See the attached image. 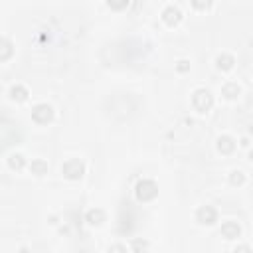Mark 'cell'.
I'll use <instances>...</instances> for the list:
<instances>
[{"mask_svg": "<svg viewBox=\"0 0 253 253\" xmlns=\"http://www.w3.org/2000/svg\"><path fill=\"white\" fill-rule=\"evenodd\" d=\"M156 194H158V186L154 180L144 178V180H138L134 186V196L138 202H150L156 198Z\"/></svg>", "mask_w": 253, "mask_h": 253, "instance_id": "obj_1", "label": "cell"}, {"mask_svg": "<svg viewBox=\"0 0 253 253\" xmlns=\"http://www.w3.org/2000/svg\"><path fill=\"white\" fill-rule=\"evenodd\" d=\"M192 105L196 107V111L206 113V111L211 109V105H213V97H211V93H210L208 89H196L194 95H192Z\"/></svg>", "mask_w": 253, "mask_h": 253, "instance_id": "obj_2", "label": "cell"}, {"mask_svg": "<svg viewBox=\"0 0 253 253\" xmlns=\"http://www.w3.org/2000/svg\"><path fill=\"white\" fill-rule=\"evenodd\" d=\"M61 172H63V176L67 180H79L85 174V164L79 158H69L67 162H63Z\"/></svg>", "mask_w": 253, "mask_h": 253, "instance_id": "obj_3", "label": "cell"}, {"mask_svg": "<svg viewBox=\"0 0 253 253\" xmlns=\"http://www.w3.org/2000/svg\"><path fill=\"white\" fill-rule=\"evenodd\" d=\"M32 119L40 125H45L53 119V109L47 105V103H38L34 109H32Z\"/></svg>", "mask_w": 253, "mask_h": 253, "instance_id": "obj_4", "label": "cell"}, {"mask_svg": "<svg viewBox=\"0 0 253 253\" xmlns=\"http://www.w3.org/2000/svg\"><path fill=\"white\" fill-rule=\"evenodd\" d=\"M215 219H217L215 208H211V206H200V208L196 210V221H198V223H202V225H211V223H215Z\"/></svg>", "mask_w": 253, "mask_h": 253, "instance_id": "obj_5", "label": "cell"}, {"mask_svg": "<svg viewBox=\"0 0 253 253\" xmlns=\"http://www.w3.org/2000/svg\"><path fill=\"white\" fill-rule=\"evenodd\" d=\"M162 20H164L168 26L178 24V22L182 20V12H180V8L174 6V4H168V6L162 10Z\"/></svg>", "mask_w": 253, "mask_h": 253, "instance_id": "obj_6", "label": "cell"}, {"mask_svg": "<svg viewBox=\"0 0 253 253\" xmlns=\"http://www.w3.org/2000/svg\"><path fill=\"white\" fill-rule=\"evenodd\" d=\"M217 150H219L221 154H231V152L235 150V140H233L231 136H227V134L219 136V138H217Z\"/></svg>", "mask_w": 253, "mask_h": 253, "instance_id": "obj_7", "label": "cell"}, {"mask_svg": "<svg viewBox=\"0 0 253 253\" xmlns=\"http://www.w3.org/2000/svg\"><path fill=\"white\" fill-rule=\"evenodd\" d=\"M239 233H241V227L235 221H225L221 225V235L225 239H235V237H239Z\"/></svg>", "mask_w": 253, "mask_h": 253, "instance_id": "obj_8", "label": "cell"}, {"mask_svg": "<svg viewBox=\"0 0 253 253\" xmlns=\"http://www.w3.org/2000/svg\"><path fill=\"white\" fill-rule=\"evenodd\" d=\"M85 219H87L91 225H101V223L105 221V211H103L101 208H93V210H89V211L85 213Z\"/></svg>", "mask_w": 253, "mask_h": 253, "instance_id": "obj_9", "label": "cell"}, {"mask_svg": "<svg viewBox=\"0 0 253 253\" xmlns=\"http://www.w3.org/2000/svg\"><path fill=\"white\" fill-rule=\"evenodd\" d=\"M233 63H235V59H233V55L231 53H219L217 57H215V65L219 67V69H231L233 67Z\"/></svg>", "mask_w": 253, "mask_h": 253, "instance_id": "obj_10", "label": "cell"}, {"mask_svg": "<svg viewBox=\"0 0 253 253\" xmlns=\"http://www.w3.org/2000/svg\"><path fill=\"white\" fill-rule=\"evenodd\" d=\"M30 172H32V174H36V176H43V174L47 172V162H45V160H42V158L32 160V164H30Z\"/></svg>", "mask_w": 253, "mask_h": 253, "instance_id": "obj_11", "label": "cell"}, {"mask_svg": "<svg viewBox=\"0 0 253 253\" xmlns=\"http://www.w3.org/2000/svg\"><path fill=\"white\" fill-rule=\"evenodd\" d=\"M239 91H241L239 85H237V83H231V81L221 87V95H223L225 99H235V97L239 95Z\"/></svg>", "mask_w": 253, "mask_h": 253, "instance_id": "obj_12", "label": "cell"}, {"mask_svg": "<svg viewBox=\"0 0 253 253\" xmlns=\"http://www.w3.org/2000/svg\"><path fill=\"white\" fill-rule=\"evenodd\" d=\"M10 97L14 101H26L28 99V89L24 85H12L10 87Z\"/></svg>", "mask_w": 253, "mask_h": 253, "instance_id": "obj_13", "label": "cell"}, {"mask_svg": "<svg viewBox=\"0 0 253 253\" xmlns=\"http://www.w3.org/2000/svg\"><path fill=\"white\" fill-rule=\"evenodd\" d=\"M24 164H26V160H24V156H22V154L14 152V154H10V156H8V166H10V168L20 170V168H24Z\"/></svg>", "mask_w": 253, "mask_h": 253, "instance_id": "obj_14", "label": "cell"}, {"mask_svg": "<svg viewBox=\"0 0 253 253\" xmlns=\"http://www.w3.org/2000/svg\"><path fill=\"white\" fill-rule=\"evenodd\" d=\"M146 247H148V241H146V239H142V237H134V239H132V243H130L132 253H144V251H146Z\"/></svg>", "mask_w": 253, "mask_h": 253, "instance_id": "obj_15", "label": "cell"}, {"mask_svg": "<svg viewBox=\"0 0 253 253\" xmlns=\"http://www.w3.org/2000/svg\"><path fill=\"white\" fill-rule=\"evenodd\" d=\"M229 182H231L233 186H241V184L245 182L243 172H241V170H233V172H229Z\"/></svg>", "mask_w": 253, "mask_h": 253, "instance_id": "obj_16", "label": "cell"}, {"mask_svg": "<svg viewBox=\"0 0 253 253\" xmlns=\"http://www.w3.org/2000/svg\"><path fill=\"white\" fill-rule=\"evenodd\" d=\"M12 53V43L8 38H2V51H0V59H8Z\"/></svg>", "mask_w": 253, "mask_h": 253, "instance_id": "obj_17", "label": "cell"}, {"mask_svg": "<svg viewBox=\"0 0 253 253\" xmlns=\"http://www.w3.org/2000/svg\"><path fill=\"white\" fill-rule=\"evenodd\" d=\"M109 253H128V249H126V245H123V243H113V245L109 247Z\"/></svg>", "mask_w": 253, "mask_h": 253, "instance_id": "obj_18", "label": "cell"}, {"mask_svg": "<svg viewBox=\"0 0 253 253\" xmlns=\"http://www.w3.org/2000/svg\"><path fill=\"white\" fill-rule=\"evenodd\" d=\"M176 69H178V71H182V73H184V71H188V69H190V61H188V59H180V61L176 63Z\"/></svg>", "mask_w": 253, "mask_h": 253, "instance_id": "obj_19", "label": "cell"}, {"mask_svg": "<svg viewBox=\"0 0 253 253\" xmlns=\"http://www.w3.org/2000/svg\"><path fill=\"white\" fill-rule=\"evenodd\" d=\"M233 253H253V251H251V247H249V245L241 243V245H237V247L233 249Z\"/></svg>", "mask_w": 253, "mask_h": 253, "instance_id": "obj_20", "label": "cell"}, {"mask_svg": "<svg viewBox=\"0 0 253 253\" xmlns=\"http://www.w3.org/2000/svg\"><path fill=\"white\" fill-rule=\"evenodd\" d=\"M125 6H126V0H123V2H109V8H115V10L125 8Z\"/></svg>", "mask_w": 253, "mask_h": 253, "instance_id": "obj_21", "label": "cell"}, {"mask_svg": "<svg viewBox=\"0 0 253 253\" xmlns=\"http://www.w3.org/2000/svg\"><path fill=\"white\" fill-rule=\"evenodd\" d=\"M192 6H194V8H208V6H210V2H194Z\"/></svg>", "mask_w": 253, "mask_h": 253, "instance_id": "obj_22", "label": "cell"}, {"mask_svg": "<svg viewBox=\"0 0 253 253\" xmlns=\"http://www.w3.org/2000/svg\"><path fill=\"white\" fill-rule=\"evenodd\" d=\"M249 160H253V148L249 150Z\"/></svg>", "mask_w": 253, "mask_h": 253, "instance_id": "obj_23", "label": "cell"}]
</instances>
